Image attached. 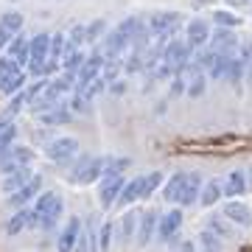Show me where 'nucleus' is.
Listing matches in <instances>:
<instances>
[{
    "instance_id": "c85d7f7f",
    "label": "nucleus",
    "mask_w": 252,
    "mask_h": 252,
    "mask_svg": "<svg viewBox=\"0 0 252 252\" xmlns=\"http://www.w3.org/2000/svg\"><path fill=\"white\" fill-rule=\"evenodd\" d=\"M162 185V174L160 171H149V174H140V199H149L154 190Z\"/></svg>"
},
{
    "instance_id": "a211bd4d",
    "label": "nucleus",
    "mask_w": 252,
    "mask_h": 252,
    "mask_svg": "<svg viewBox=\"0 0 252 252\" xmlns=\"http://www.w3.org/2000/svg\"><path fill=\"white\" fill-rule=\"evenodd\" d=\"M6 51H9L11 59H14V62L23 67V70H26V67H28V59H31V54H28V36L23 34V31H20V34L11 39L9 45H6Z\"/></svg>"
},
{
    "instance_id": "9b49d317",
    "label": "nucleus",
    "mask_w": 252,
    "mask_h": 252,
    "mask_svg": "<svg viewBox=\"0 0 252 252\" xmlns=\"http://www.w3.org/2000/svg\"><path fill=\"white\" fill-rule=\"evenodd\" d=\"M39 190H42V177H39V174H34V177H31L23 188L14 190V193L9 196V205L11 207H26L28 202H34V199H36V193H39Z\"/></svg>"
},
{
    "instance_id": "0eeeda50",
    "label": "nucleus",
    "mask_w": 252,
    "mask_h": 252,
    "mask_svg": "<svg viewBox=\"0 0 252 252\" xmlns=\"http://www.w3.org/2000/svg\"><path fill=\"white\" fill-rule=\"evenodd\" d=\"M31 162H34V152L28 146H9L6 154L0 157V171L9 174L14 168H20V165H31Z\"/></svg>"
},
{
    "instance_id": "79ce46f5",
    "label": "nucleus",
    "mask_w": 252,
    "mask_h": 252,
    "mask_svg": "<svg viewBox=\"0 0 252 252\" xmlns=\"http://www.w3.org/2000/svg\"><path fill=\"white\" fill-rule=\"evenodd\" d=\"M23 104H28V93H26V90L17 93V95H11V104H9V109H6V118L17 115L20 109H23Z\"/></svg>"
},
{
    "instance_id": "a19ab883",
    "label": "nucleus",
    "mask_w": 252,
    "mask_h": 252,
    "mask_svg": "<svg viewBox=\"0 0 252 252\" xmlns=\"http://www.w3.org/2000/svg\"><path fill=\"white\" fill-rule=\"evenodd\" d=\"M67 42L76 48H81L84 42H87V26H73L70 34H67Z\"/></svg>"
},
{
    "instance_id": "6e6552de",
    "label": "nucleus",
    "mask_w": 252,
    "mask_h": 252,
    "mask_svg": "<svg viewBox=\"0 0 252 252\" xmlns=\"http://www.w3.org/2000/svg\"><path fill=\"white\" fill-rule=\"evenodd\" d=\"M207 45L213 48L216 54H221V56H230L233 59L235 54H238V36L233 34V28H216V34H210V42Z\"/></svg>"
},
{
    "instance_id": "3c124183",
    "label": "nucleus",
    "mask_w": 252,
    "mask_h": 252,
    "mask_svg": "<svg viewBox=\"0 0 252 252\" xmlns=\"http://www.w3.org/2000/svg\"><path fill=\"white\" fill-rule=\"evenodd\" d=\"M250 6H252V3H250Z\"/></svg>"
},
{
    "instance_id": "393cba45",
    "label": "nucleus",
    "mask_w": 252,
    "mask_h": 252,
    "mask_svg": "<svg viewBox=\"0 0 252 252\" xmlns=\"http://www.w3.org/2000/svg\"><path fill=\"white\" fill-rule=\"evenodd\" d=\"M207 230L213 235H219V238H233L235 235V224L224 216H210L207 219Z\"/></svg>"
},
{
    "instance_id": "a18cd8bd",
    "label": "nucleus",
    "mask_w": 252,
    "mask_h": 252,
    "mask_svg": "<svg viewBox=\"0 0 252 252\" xmlns=\"http://www.w3.org/2000/svg\"><path fill=\"white\" fill-rule=\"evenodd\" d=\"M73 252H90V238H87V233H81V235H79V241H76Z\"/></svg>"
},
{
    "instance_id": "bb28decb",
    "label": "nucleus",
    "mask_w": 252,
    "mask_h": 252,
    "mask_svg": "<svg viewBox=\"0 0 252 252\" xmlns=\"http://www.w3.org/2000/svg\"><path fill=\"white\" fill-rule=\"evenodd\" d=\"M39 121L45 126H59V124H67L73 118V112L67 109V104H62V107H56V109H48V112H42V115H36Z\"/></svg>"
},
{
    "instance_id": "4c0bfd02",
    "label": "nucleus",
    "mask_w": 252,
    "mask_h": 252,
    "mask_svg": "<svg viewBox=\"0 0 252 252\" xmlns=\"http://www.w3.org/2000/svg\"><path fill=\"white\" fill-rule=\"evenodd\" d=\"M104 34H107V23L104 20H93L87 26V42H101Z\"/></svg>"
},
{
    "instance_id": "8fccbe9b",
    "label": "nucleus",
    "mask_w": 252,
    "mask_h": 252,
    "mask_svg": "<svg viewBox=\"0 0 252 252\" xmlns=\"http://www.w3.org/2000/svg\"><path fill=\"white\" fill-rule=\"evenodd\" d=\"M250 79H252V64H250Z\"/></svg>"
},
{
    "instance_id": "f8f14e48",
    "label": "nucleus",
    "mask_w": 252,
    "mask_h": 252,
    "mask_svg": "<svg viewBox=\"0 0 252 252\" xmlns=\"http://www.w3.org/2000/svg\"><path fill=\"white\" fill-rule=\"evenodd\" d=\"M124 185H126L124 177H109V180H101V185H98V202H101V207H104V210H107V207H112L118 202V196H121Z\"/></svg>"
},
{
    "instance_id": "49530a36",
    "label": "nucleus",
    "mask_w": 252,
    "mask_h": 252,
    "mask_svg": "<svg viewBox=\"0 0 252 252\" xmlns=\"http://www.w3.org/2000/svg\"><path fill=\"white\" fill-rule=\"evenodd\" d=\"M180 252H196V247H193V241H182L180 244Z\"/></svg>"
},
{
    "instance_id": "cd10ccee",
    "label": "nucleus",
    "mask_w": 252,
    "mask_h": 252,
    "mask_svg": "<svg viewBox=\"0 0 252 252\" xmlns=\"http://www.w3.org/2000/svg\"><path fill=\"white\" fill-rule=\"evenodd\" d=\"M23 26H26V20H23L20 11H6V14L0 17V28H3L9 36H17L20 31H23Z\"/></svg>"
},
{
    "instance_id": "f704fd0d",
    "label": "nucleus",
    "mask_w": 252,
    "mask_h": 252,
    "mask_svg": "<svg viewBox=\"0 0 252 252\" xmlns=\"http://www.w3.org/2000/svg\"><path fill=\"white\" fill-rule=\"evenodd\" d=\"M244 73H247V64L244 62H238V59H230V64H227V81L233 84V87H238V81L244 79Z\"/></svg>"
},
{
    "instance_id": "f3484780",
    "label": "nucleus",
    "mask_w": 252,
    "mask_h": 252,
    "mask_svg": "<svg viewBox=\"0 0 252 252\" xmlns=\"http://www.w3.org/2000/svg\"><path fill=\"white\" fill-rule=\"evenodd\" d=\"M202 177H199L196 171L190 174L188 171V182H185V188H182V193H180V202H177V205L180 207H193L199 202V193H202Z\"/></svg>"
},
{
    "instance_id": "c9c22d12",
    "label": "nucleus",
    "mask_w": 252,
    "mask_h": 252,
    "mask_svg": "<svg viewBox=\"0 0 252 252\" xmlns=\"http://www.w3.org/2000/svg\"><path fill=\"white\" fill-rule=\"evenodd\" d=\"M199 247H202V252H221V238L213 235L210 230H205L199 235Z\"/></svg>"
},
{
    "instance_id": "72a5a7b5",
    "label": "nucleus",
    "mask_w": 252,
    "mask_h": 252,
    "mask_svg": "<svg viewBox=\"0 0 252 252\" xmlns=\"http://www.w3.org/2000/svg\"><path fill=\"white\" fill-rule=\"evenodd\" d=\"M227 64H230V56H221V54H219L216 62L210 64L205 73H207L213 81H221V79H227Z\"/></svg>"
},
{
    "instance_id": "39448f33",
    "label": "nucleus",
    "mask_w": 252,
    "mask_h": 252,
    "mask_svg": "<svg viewBox=\"0 0 252 252\" xmlns=\"http://www.w3.org/2000/svg\"><path fill=\"white\" fill-rule=\"evenodd\" d=\"M149 31H152L160 42H168V39H174V34L180 31L182 26V17L177 14V11H157V14H152L149 17Z\"/></svg>"
},
{
    "instance_id": "4be33fe9",
    "label": "nucleus",
    "mask_w": 252,
    "mask_h": 252,
    "mask_svg": "<svg viewBox=\"0 0 252 252\" xmlns=\"http://www.w3.org/2000/svg\"><path fill=\"white\" fill-rule=\"evenodd\" d=\"M84 62H87V54H84L81 48H76V45H70V42H67V48H64V56H62L64 73H79Z\"/></svg>"
},
{
    "instance_id": "aec40b11",
    "label": "nucleus",
    "mask_w": 252,
    "mask_h": 252,
    "mask_svg": "<svg viewBox=\"0 0 252 252\" xmlns=\"http://www.w3.org/2000/svg\"><path fill=\"white\" fill-rule=\"evenodd\" d=\"M185 182H188V171H180V174H174L171 180H165V182H162V199L177 205V202H180L182 188H185Z\"/></svg>"
},
{
    "instance_id": "ddd939ff",
    "label": "nucleus",
    "mask_w": 252,
    "mask_h": 252,
    "mask_svg": "<svg viewBox=\"0 0 252 252\" xmlns=\"http://www.w3.org/2000/svg\"><path fill=\"white\" fill-rule=\"evenodd\" d=\"M247 188H250V182H247V171H230L221 180V190H224L227 199H241L244 193H247Z\"/></svg>"
},
{
    "instance_id": "09e8293b",
    "label": "nucleus",
    "mask_w": 252,
    "mask_h": 252,
    "mask_svg": "<svg viewBox=\"0 0 252 252\" xmlns=\"http://www.w3.org/2000/svg\"><path fill=\"white\" fill-rule=\"evenodd\" d=\"M247 182H250V188H252V171H250V174H247Z\"/></svg>"
},
{
    "instance_id": "412c9836",
    "label": "nucleus",
    "mask_w": 252,
    "mask_h": 252,
    "mask_svg": "<svg viewBox=\"0 0 252 252\" xmlns=\"http://www.w3.org/2000/svg\"><path fill=\"white\" fill-rule=\"evenodd\" d=\"M56 193L54 190H45V193H39V196L34 199V205H31V227H39L42 224V219H45L48 207L54 205Z\"/></svg>"
},
{
    "instance_id": "c756f323",
    "label": "nucleus",
    "mask_w": 252,
    "mask_h": 252,
    "mask_svg": "<svg viewBox=\"0 0 252 252\" xmlns=\"http://www.w3.org/2000/svg\"><path fill=\"white\" fill-rule=\"evenodd\" d=\"M137 199H140V177H135V180H129V182H126L115 205L126 207V205H132V202H137Z\"/></svg>"
},
{
    "instance_id": "7c9ffc66",
    "label": "nucleus",
    "mask_w": 252,
    "mask_h": 252,
    "mask_svg": "<svg viewBox=\"0 0 252 252\" xmlns=\"http://www.w3.org/2000/svg\"><path fill=\"white\" fill-rule=\"evenodd\" d=\"M62 213H64V202H62V196H56L54 199V205L48 207V213H45V219H42V230H54L56 224H59V219H62Z\"/></svg>"
},
{
    "instance_id": "f257e3e1",
    "label": "nucleus",
    "mask_w": 252,
    "mask_h": 252,
    "mask_svg": "<svg viewBox=\"0 0 252 252\" xmlns=\"http://www.w3.org/2000/svg\"><path fill=\"white\" fill-rule=\"evenodd\" d=\"M104 165H107V157H90V154H81L76 157L70 168V182L76 185H90V182H101L104 177Z\"/></svg>"
},
{
    "instance_id": "de8ad7c7",
    "label": "nucleus",
    "mask_w": 252,
    "mask_h": 252,
    "mask_svg": "<svg viewBox=\"0 0 252 252\" xmlns=\"http://www.w3.org/2000/svg\"><path fill=\"white\" fill-rule=\"evenodd\" d=\"M230 6H247V3H252V0H227Z\"/></svg>"
},
{
    "instance_id": "1a4fd4ad",
    "label": "nucleus",
    "mask_w": 252,
    "mask_h": 252,
    "mask_svg": "<svg viewBox=\"0 0 252 252\" xmlns=\"http://www.w3.org/2000/svg\"><path fill=\"white\" fill-rule=\"evenodd\" d=\"M210 26H207V20L196 17V20H190L188 28H185V42H188L190 51H199V48H205L207 42H210Z\"/></svg>"
},
{
    "instance_id": "5701e85b",
    "label": "nucleus",
    "mask_w": 252,
    "mask_h": 252,
    "mask_svg": "<svg viewBox=\"0 0 252 252\" xmlns=\"http://www.w3.org/2000/svg\"><path fill=\"white\" fill-rule=\"evenodd\" d=\"M26 227H31V207H20L14 216H9V221L3 224V230H6V235H17Z\"/></svg>"
},
{
    "instance_id": "2eb2a0df",
    "label": "nucleus",
    "mask_w": 252,
    "mask_h": 252,
    "mask_svg": "<svg viewBox=\"0 0 252 252\" xmlns=\"http://www.w3.org/2000/svg\"><path fill=\"white\" fill-rule=\"evenodd\" d=\"M157 219H160V213H154V210L140 213V224H137V235H135L137 247H149V241L157 235Z\"/></svg>"
},
{
    "instance_id": "58836bf2",
    "label": "nucleus",
    "mask_w": 252,
    "mask_h": 252,
    "mask_svg": "<svg viewBox=\"0 0 252 252\" xmlns=\"http://www.w3.org/2000/svg\"><path fill=\"white\" fill-rule=\"evenodd\" d=\"M67 109H70L73 115H81V112H90V101L84 98L81 93H76V90H73V95H70V104H67Z\"/></svg>"
},
{
    "instance_id": "a878e982",
    "label": "nucleus",
    "mask_w": 252,
    "mask_h": 252,
    "mask_svg": "<svg viewBox=\"0 0 252 252\" xmlns=\"http://www.w3.org/2000/svg\"><path fill=\"white\" fill-rule=\"evenodd\" d=\"M14 137H17V124L11 118H0V157L14 143Z\"/></svg>"
},
{
    "instance_id": "f03ea898",
    "label": "nucleus",
    "mask_w": 252,
    "mask_h": 252,
    "mask_svg": "<svg viewBox=\"0 0 252 252\" xmlns=\"http://www.w3.org/2000/svg\"><path fill=\"white\" fill-rule=\"evenodd\" d=\"M28 54H31L28 70L34 73V76H42L48 59H51V34H48V31H39V34L31 36V39H28Z\"/></svg>"
},
{
    "instance_id": "37998d69",
    "label": "nucleus",
    "mask_w": 252,
    "mask_h": 252,
    "mask_svg": "<svg viewBox=\"0 0 252 252\" xmlns=\"http://www.w3.org/2000/svg\"><path fill=\"white\" fill-rule=\"evenodd\" d=\"M14 70H20V64L14 62L11 56H0V79L9 76V73H14Z\"/></svg>"
},
{
    "instance_id": "7ed1b4c3",
    "label": "nucleus",
    "mask_w": 252,
    "mask_h": 252,
    "mask_svg": "<svg viewBox=\"0 0 252 252\" xmlns=\"http://www.w3.org/2000/svg\"><path fill=\"white\" fill-rule=\"evenodd\" d=\"M160 62L165 64V67H171L174 73H180L185 64L193 62V51L188 48L185 39H168L160 51Z\"/></svg>"
},
{
    "instance_id": "423d86ee",
    "label": "nucleus",
    "mask_w": 252,
    "mask_h": 252,
    "mask_svg": "<svg viewBox=\"0 0 252 252\" xmlns=\"http://www.w3.org/2000/svg\"><path fill=\"white\" fill-rule=\"evenodd\" d=\"M180 227H182V210L180 207L162 213V216L157 219V241H162V244L177 241V238H180Z\"/></svg>"
},
{
    "instance_id": "9d476101",
    "label": "nucleus",
    "mask_w": 252,
    "mask_h": 252,
    "mask_svg": "<svg viewBox=\"0 0 252 252\" xmlns=\"http://www.w3.org/2000/svg\"><path fill=\"white\" fill-rule=\"evenodd\" d=\"M81 233H84L81 219L79 216H70V219H67V224L62 227L59 238H56V250H59V252H73V247H76V241H79Z\"/></svg>"
},
{
    "instance_id": "473e14b6",
    "label": "nucleus",
    "mask_w": 252,
    "mask_h": 252,
    "mask_svg": "<svg viewBox=\"0 0 252 252\" xmlns=\"http://www.w3.org/2000/svg\"><path fill=\"white\" fill-rule=\"evenodd\" d=\"M64 48H67V34H62V31L51 34V62H56V64L62 62Z\"/></svg>"
},
{
    "instance_id": "c03bdc74",
    "label": "nucleus",
    "mask_w": 252,
    "mask_h": 252,
    "mask_svg": "<svg viewBox=\"0 0 252 252\" xmlns=\"http://www.w3.org/2000/svg\"><path fill=\"white\" fill-rule=\"evenodd\" d=\"M107 87H109V93H112V95H124V93H126V81L124 79H115V81H109Z\"/></svg>"
},
{
    "instance_id": "2f4dec72",
    "label": "nucleus",
    "mask_w": 252,
    "mask_h": 252,
    "mask_svg": "<svg viewBox=\"0 0 252 252\" xmlns=\"http://www.w3.org/2000/svg\"><path fill=\"white\" fill-rule=\"evenodd\" d=\"M137 224H140V213H137V210H126L124 221H121V235H124V241H132L137 235Z\"/></svg>"
},
{
    "instance_id": "e433bc0d",
    "label": "nucleus",
    "mask_w": 252,
    "mask_h": 252,
    "mask_svg": "<svg viewBox=\"0 0 252 252\" xmlns=\"http://www.w3.org/2000/svg\"><path fill=\"white\" fill-rule=\"evenodd\" d=\"M213 23H216V28H235L241 20H238V14H230V11H216L213 14Z\"/></svg>"
},
{
    "instance_id": "20e7f679",
    "label": "nucleus",
    "mask_w": 252,
    "mask_h": 252,
    "mask_svg": "<svg viewBox=\"0 0 252 252\" xmlns=\"http://www.w3.org/2000/svg\"><path fill=\"white\" fill-rule=\"evenodd\" d=\"M79 152H81V143L73 135H59V137H54V140L45 146L48 160H54L56 165H67V162H73L76 157H79Z\"/></svg>"
},
{
    "instance_id": "ea45409f",
    "label": "nucleus",
    "mask_w": 252,
    "mask_h": 252,
    "mask_svg": "<svg viewBox=\"0 0 252 252\" xmlns=\"http://www.w3.org/2000/svg\"><path fill=\"white\" fill-rule=\"evenodd\" d=\"M109 244H112V221H104L98 227V247L101 252H109Z\"/></svg>"
},
{
    "instance_id": "b1692460",
    "label": "nucleus",
    "mask_w": 252,
    "mask_h": 252,
    "mask_svg": "<svg viewBox=\"0 0 252 252\" xmlns=\"http://www.w3.org/2000/svg\"><path fill=\"white\" fill-rule=\"evenodd\" d=\"M224 196V190H221V180H207L202 182V193H199V205L205 207H213L219 199Z\"/></svg>"
},
{
    "instance_id": "6ab92c4d",
    "label": "nucleus",
    "mask_w": 252,
    "mask_h": 252,
    "mask_svg": "<svg viewBox=\"0 0 252 252\" xmlns=\"http://www.w3.org/2000/svg\"><path fill=\"white\" fill-rule=\"evenodd\" d=\"M26 81H28V76H26V70L20 67V70H14V73H9V76L0 79V93H3V95H17V93L26 90Z\"/></svg>"
},
{
    "instance_id": "dca6fc26",
    "label": "nucleus",
    "mask_w": 252,
    "mask_h": 252,
    "mask_svg": "<svg viewBox=\"0 0 252 252\" xmlns=\"http://www.w3.org/2000/svg\"><path fill=\"white\" fill-rule=\"evenodd\" d=\"M31 177H34V174H31V165H20V168H14V171H9L6 177H3V182H0V190L11 196V193L23 188V185H26Z\"/></svg>"
},
{
    "instance_id": "4468645a",
    "label": "nucleus",
    "mask_w": 252,
    "mask_h": 252,
    "mask_svg": "<svg viewBox=\"0 0 252 252\" xmlns=\"http://www.w3.org/2000/svg\"><path fill=\"white\" fill-rule=\"evenodd\" d=\"M224 219H230L235 227H252V210L241 199H230L224 205Z\"/></svg>"
}]
</instances>
